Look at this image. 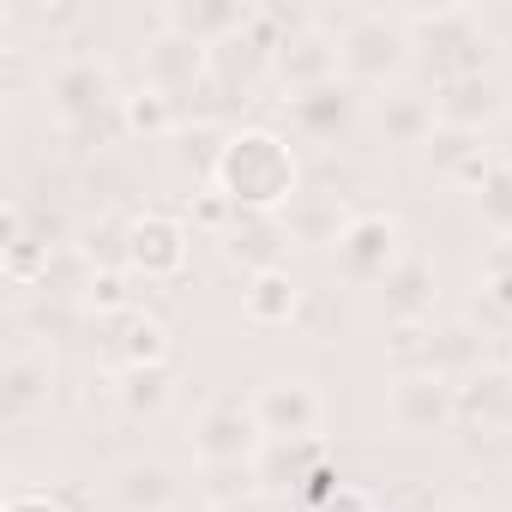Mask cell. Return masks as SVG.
<instances>
[{"instance_id":"52a82bcc","label":"cell","mask_w":512,"mask_h":512,"mask_svg":"<svg viewBox=\"0 0 512 512\" xmlns=\"http://www.w3.org/2000/svg\"><path fill=\"white\" fill-rule=\"evenodd\" d=\"M253 422H260L266 440H320L326 398L308 374H272L253 392Z\"/></svg>"},{"instance_id":"e0dca14e","label":"cell","mask_w":512,"mask_h":512,"mask_svg":"<svg viewBox=\"0 0 512 512\" xmlns=\"http://www.w3.org/2000/svg\"><path fill=\"white\" fill-rule=\"evenodd\" d=\"M374 127H380V145H392V151H422V139L440 127V121H434V97H422V91H386V97L374 103Z\"/></svg>"},{"instance_id":"7c38bea8","label":"cell","mask_w":512,"mask_h":512,"mask_svg":"<svg viewBox=\"0 0 512 512\" xmlns=\"http://www.w3.org/2000/svg\"><path fill=\"white\" fill-rule=\"evenodd\" d=\"M109 494L121 512H169V506H181V470L163 458H127V464H115Z\"/></svg>"},{"instance_id":"9a60e30c","label":"cell","mask_w":512,"mask_h":512,"mask_svg":"<svg viewBox=\"0 0 512 512\" xmlns=\"http://www.w3.org/2000/svg\"><path fill=\"white\" fill-rule=\"evenodd\" d=\"M494 115H500L494 79H482V73L440 79V91H434V121H440V127H470V133H482Z\"/></svg>"},{"instance_id":"4316f807","label":"cell","mask_w":512,"mask_h":512,"mask_svg":"<svg viewBox=\"0 0 512 512\" xmlns=\"http://www.w3.org/2000/svg\"><path fill=\"white\" fill-rule=\"evenodd\" d=\"M85 302H91L97 314H115V320L133 314V296H127V278H121V272H91V278H85Z\"/></svg>"},{"instance_id":"603a6c76","label":"cell","mask_w":512,"mask_h":512,"mask_svg":"<svg viewBox=\"0 0 512 512\" xmlns=\"http://www.w3.org/2000/svg\"><path fill=\"white\" fill-rule=\"evenodd\" d=\"M350 217H356V211H350L344 199H296V205L284 211L290 241H308V247H338V235H344Z\"/></svg>"},{"instance_id":"ba28073f","label":"cell","mask_w":512,"mask_h":512,"mask_svg":"<svg viewBox=\"0 0 512 512\" xmlns=\"http://www.w3.org/2000/svg\"><path fill=\"white\" fill-rule=\"evenodd\" d=\"M416 169H422L428 187H464V193H476L494 175V151L470 127H434L422 139V151H416Z\"/></svg>"},{"instance_id":"44dd1931","label":"cell","mask_w":512,"mask_h":512,"mask_svg":"<svg viewBox=\"0 0 512 512\" xmlns=\"http://www.w3.org/2000/svg\"><path fill=\"white\" fill-rule=\"evenodd\" d=\"M380 302H386V314H392L398 326H416V320L434 308V266L422 260V253H410V260L380 284Z\"/></svg>"},{"instance_id":"7a4b0ae2","label":"cell","mask_w":512,"mask_h":512,"mask_svg":"<svg viewBox=\"0 0 512 512\" xmlns=\"http://www.w3.org/2000/svg\"><path fill=\"white\" fill-rule=\"evenodd\" d=\"M410 55L416 43L404 13H338V79L350 91H386Z\"/></svg>"},{"instance_id":"4fadbf2b","label":"cell","mask_w":512,"mask_h":512,"mask_svg":"<svg viewBox=\"0 0 512 512\" xmlns=\"http://www.w3.org/2000/svg\"><path fill=\"white\" fill-rule=\"evenodd\" d=\"M296 314H302V284L290 278V266L253 272L241 284V320L253 332H284V326H296Z\"/></svg>"},{"instance_id":"8fae6325","label":"cell","mask_w":512,"mask_h":512,"mask_svg":"<svg viewBox=\"0 0 512 512\" xmlns=\"http://www.w3.org/2000/svg\"><path fill=\"white\" fill-rule=\"evenodd\" d=\"M260 446H266V434H260V422H253V404H217L193 428V452L205 464H241V458L253 464Z\"/></svg>"},{"instance_id":"277c9868","label":"cell","mask_w":512,"mask_h":512,"mask_svg":"<svg viewBox=\"0 0 512 512\" xmlns=\"http://www.w3.org/2000/svg\"><path fill=\"white\" fill-rule=\"evenodd\" d=\"M386 422L404 440H434L458 422V386L440 368H404L386 386Z\"/></svg>"},{"instance_id":"5b68a950","label":"cell","mask_w":512,"mask_h":512,"mask_svg":"<svg viewBox=\"0 0 512 512\" xmlns=\"http://www.w3.org/2000/svg\"><path fill=\"white\" fill-rule=\"evenodd\" d=\"M55 410V350L37 338H13L0 362V416L7 428H31Z\"/></svg>"},{"instance_id":"8992f818","label":"cell","mask_w":512,"mask_h":512,"mask_svg":"<svg viewBox=\"0 0 512 512\" xmlns=\"http://www.w3.org/2000/svg\"><path fill=\"white\" fill-rule=\"evenodd\" d=\"M187 241H193V229H187L181 217H169V211H139V217H127V229H121V266H127L133 278H145V284H169V278L187 272Z\"/></svg>"},{"instance_id":"5bb4252c","label":"cell","mask_w":512,"mask_h":512,"mask_svg":"<svg viewBox=\"0 0 512 512\" xmlns=\"http://www.w3.org/2000/svg\"><path fill=\"white\" fill-rule=\"evenodd\" d=\"M199 79H211V49L169 37V31H157V43H145V85H157L163 97H181Z\"/></svg>"},{"instance_id":"ffe728a7","label":"cell","mask_w":512,"mask_h":512,"mask_svg":"<svg viewBox=\"0 0 512 512\" xmlns=\"http://www.w3.org/2000/svg\"><path fill=\"white\" fill-rule=\"evenodd\" d=\"M253 470H260L266 488H302L326 470V452H320V440H266Z\"/></svg>"},{"instance_id":"6da1fadb","label":"cell","mask_w":512,"mask_h":512,"mask_svg":"<svg viewBox=\"0 0 512 512\" xmlns=\"http://www.w3.org/2000/svg\"><path fill=\"white\" fill-rule=\"evenodd\" d=\"M211 193H223L247 217H284L302 199V163L278 127H235L217 145Z\"/></svg>"},{"instance_id":"f546056e","label":"cell","mask_w":512,"mask_h":512,"mask_svg":"<svg viewBox=\"0 0 512 512\" xmlns=\"http://www.w3.org/2000/svg\"><path fill=\"white\" fill-rule=\"evenodd\" d=\"M320 512H380V500H374L368 488H356V482H338V488H332V500H326Z\"/></svg>"},{"instance_id":"f1b7e54d","label":"cell","mask_w":512,"mask_h":512,"mask_svg":"<svg viewBox=\"0 0 512 512\" xmlns=\"http://www.w3.org/2000/svg\"><path fill=\"white\" fill-rule=\"evenodd\" d=\"M0 512H73V506L61 494H49V488H13Z\"/></svg>"},{"instance_id":"cb8c5ba5","label":"cell","mask_w":512,"mask_h":512,"mask_svg":"<svg viewBox=\"0 0 512 512\" xmlns=\"http://www.w3.org/2000/svg\"><path fill=\"white\" fill-rule=\"evenodd\" d=\"M121 332H127V344H121V368H163L169 362V332H163V320H151V314H121Z\"/></svg>"},{"instance_id":"9c48e42d","label":"cell","mask_w":512,"mask_h":512,"mask_svg":"<svg viewBox=\"0 0 512 512\" xmlns=\"http://www.w3.org/2000/svg\"><path fill=\"white\" fill-rule=\"evenodd\" d=\"M43 91H49L55 121L73 127V133H85V127H97V115L121 109V97H115V85H109V73H103L97 61H61V67L43 79Z\"/></svg>"},{"instance_id":"2e32d148","label":"cell","mask_w":512,"mask_h":512,"mask_svg":"<svg viewBox=\"0 0 512 512\" xmlns=\"http://www.w3.org/2000/svg\"><path fill=\"white\" fill-rule=\"evenodd\" d=\"M284 241H290V223H284V217H247V211H241V217L223 229V253H229L235 266L247 260V278L284 266Z\"/></svg>"},{"instance_id":"83f0119b","label":"cell","mask_w":512,"mask_h":512,"mask_svg":"<svg viewBox=\"0 0 512 512\" xmlns=\"http://www.w3.org/2000/svg\"><path fill=\"white\" fill-rule=\"evenodd\" d=\"M488 296L512 314V241L494 247V260H488Z\"/></svg>"},{"instance_id":"d4e9b609","label":"cell","mask_w":512,"mask_h":512,"mask_svg":"<svg viewBox=\"0 0 512 512\" xmlns=\"http://www.w3.org/2000/svg\"><path fill=\"white\" fill-rule=\"evenodd\" d=\"M175 398V374L163 368H121V410L127 416H157Z\"/></svg>"},{"instance_id":"30bf717a","label":"cell","mask_w":512,"mask_h":512,"mask_svg":"<svg viewBox=\"0 0 512 512\" xmlns=\"http://www.w3.org/2000/svg\"><path fill=\"white\" fill-rule=\"evenodd\" d=\"M272 73H278V85H284L290 97L332 85V79H338V37L314 31V19H302V25L272 49Z\"/></svg>"},{"instance_id":"4dcf8cb0","label":"cell","mask_w":512,"mask_h":512,"mask_svg":"<svg viewBox=\"0 0 512 512\" xmlns=\"http://www.w3.org/2000/svg\"><path fill=\"white\" fill-rule=\"evenodd\" d=\"M211 512H278L266 494H241V500H223V506H211Z\"/></svg>"},{"instance_id":"ac0fdd59","label":"cell","mask_w":512,"mask_h":512,"mask_svg":"<svg viewBox=\"0 0 512 512\" xmlns=\"http://www.w3.org/2000/svg\"><path fill=\"white\" fill-rule=\"evenodd\" d=\"M350 115H356V91H350L344 79H332V85H320V91L290 97V121H296L308 139H338V133L350 127Z\"/></svg>"},{"instance_id":"7402d4cb","label":"cell","mask_w":512,"mask_h":512,"mask_svg":"<svg viewBox=\"0 0 512 512\" xmlns=\"http://www.w3.org/2000/svg\"><path fill=\"white\" fill-rule=\"evenodd\" d=\"M115 121H121V133H133V139H169L175 121H181V109H175V97H163L157 85H139V91L121 97Z\"/></svg>"},{"instance_id":"d6a6232c","label":"cell","mask_w":512,"mask_h":512,"mask_svg":"<svg viewBox=\"0 0 512 512\" xmlns=\"http://www.w3.org/2000/svg\"><path fill=\"white\" fill-rule=\"evenodd\" d=\"M169 512H193V506H169Z\"/></svg>"},{"instance_id":"3957f363","label":"cell","mask_w":512,"mask_h":512,"mask_svg":"<svg viewBox=\"0 0 512 512\" xmlns=\"http://www.w3.org/2000/svg\"><path fill=\"white\" fill-rule=\"evenodd\" d=\"M338 272L350 278V284H386L404 260H410V247H404V223L392 217V211H380V205H362L350 223H344V235H338Z\"/></svg>"},{"instance_id":"484cf974","label":"cell","mask_w":512,"mask_h":512,"mask_svg":"<svg viewBox=\"0 0 512 512\" xmlns=\"http://www.w3.org/2000/svg\"><path fill=\"white\" fill-rule=\"evenodd\" d=\"M476 217L494 241H512V163H494V175L476 187Z\"/></svg>"},{"instance_id":"d6986e66","label":"cell","mask_w":512,"mask_h":512,"mask_svg":"<svg viewBox=\"0 0 512 512\" xmlns=\"http://www.w3.org/2000/svg\"><path fill=\"white\" fill-rule=\"evenodd\" d=\"M458 422H476L482 434H506L512 428V374L488 368L470 386H458Z\"/></svg>"},{"instance_id":"1f68e13d","label":"cell","mask_w":512,"mask_h":512,"mask_svg":"<svg viewBox=\"0 0 512 512\" xmlns=\"http://www.w3.org/2000/svg\"><path fill=\"white\" fill-rule=\"evenodd\" d=\"M446 512H482V506H446Z\"/></svg>"}]
</instances>
